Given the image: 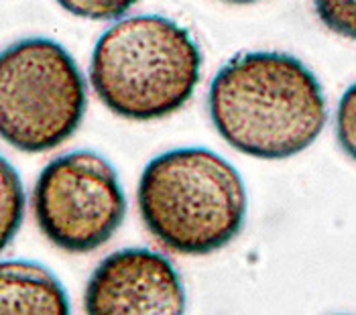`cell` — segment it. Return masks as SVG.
<instances>
[{
  "label": "cell",
  "instance_id": "9c48e42d",
  "mask_svg": "<svg viewBox=\"0 0 356 315\" xmlns=\"http://www.w3.org/2000/svg\"><path fill=\"white\" fill-rule=\"evenodd\" d=\"M320 23L338 37L356 41V0H312Z\"/></svg>",
  "mask_w": 356,
  "mask_h": 315
},
{
  "label": "cell",
  "instance_id": "5b68a950",
  "mask_svg": "<svg viewBox=\"0 0 356 315\" xmlns=\"http://www.w3.org/2000/svg\"><path fill=\"white\" fill-rule=\"evenodd\" d=\"M41 234L59 250L86 255L104 246L120 228L127 200L116 171L92 151L54 159L33 189Z\"/></svg>",
  "mask_w": 356,
  "mask_h": 315
},
{
  "label": "cell",
  "instance_id": "30bf717a",
  "mask_svg": "<svg viewBox=\"0 0 356 315\" xmlns=\"http://www.w3.org/2000/svg\"><path fill=\"white\" fill-rule=\"evenodd\" d=\"M74 17L88 21H112L131 10L138 0H55Z\"/></svg>",
  "mask_w": 356,
  "mask_h": 315
},
{
  "label": "cell",
  "instance_id": "52a82bcc",
  "mask_svg": "<svg viewBox=\"0 0 356 315\" xmlns=\"http://www.w3.org/2000/svg\"><path fill=\"white\" fill-rule=\"evenodd\" d=\"M0 314H70L67 293L41 264L0 263Z\"/></svg>",
  "mask_w": 356,
  "mask_h": 315
},
{
  "label": "cell",
  "instance_id": "7a4b0ae2",
  "mask_svg": "<svg viewBox=\"0 0 356 315\" xmlns=\"http://www.w3.org/2000/svg\"><path fill=\"white\" fill-rule=\"evenodd\" d=\"M145 228L167 250L204 257L230 244L247 218L238 171L208 149H173L143 171L137 189Z\"/></svg>",
  "mask_w": 356,
  "mask_h": 315
},
{
  "label": "cell",
  "instance_id": "7c38bea8",
  "mask_svg": "<svg viewBox=\"0 0 356 315\" xmlns=\"http://www.w3.org/2000/svg\"><path fill=\"white\" fill-rule=\"evenodd\" d=\"M222 2H228V4H252V2H259V0H222Z\"/></svg>",
  "mask_w": 356,
  "mask_h": 315
},
{
  "label": "cell",
  "instance_id": "8fae6325",
  "mask_svg": "<svg viewBox=\"0 0 356 315\" xmlns=\"http://www.w3.org/2000/svg\"><path fill=\"white\" fill-rule=\"evenodd\" d=\"M336 138L340 149L356 163V81L342 94L336 108Z\"/></svg>",
  "mask_w": 356,
  "mask_h": 315
},
{
  "label": "cell",
  "instance_id": "ba28073f",
  "mask_svg": "<svg viewBox=\"0 0 356 315\" xmlns=\"http://www.w3.org/2000/svg\"><path fill=\"white\" fill-rule=\"evenodd\" d=\"M25 218V189L15 167L0 157V252L17 236Z\"/></svg>",
  "mask_w": 356,
  "mask_h": 315
},
{
  "label": "cell",
  "instance_id": "3957f363",
  "mask_svg": "<svg viewBox=\"0 0 356 315\" xmlns=\"http://www.w3.org/2000/svg\"><path fill=\"white\" fill-rule=\"evenodd\" d=\"M202 76L193 37L171 19L138 15L122 19L98 39L90 81L100 102L120 118L149 122L177 112Z\"/></svg>",
  "mask_w": 356,
  "mask_h": 315
},
{
  "label": "cell",
  "instance_id": "8992f818",
  "mask_svg": "<svg viewBox=\"0 0 356 315\" xmlns=\"http://www.w3.org/2000/svg\"><path fill=\"white\" fill-rule=\"evenodd\" d=\"M83 309L100 314H181L186 291L173 264L147 248L112 252L92 273Z\"/></svg>",
  "mask_w": 356,
  "mask_h": 315
},
{
  "label": "cell",
  "instance_id": "6da1fadb",
  "mask_svg": "<svg viewBox=\"0 0 356 315\" xmlns=\"http://www.w3.org/2000/svg\"><path fill=\"white\" fill-rule=\"evenodd\" d=\"M210 118L238 153L296 157L322 134L328 108L318 78L293 55L238 53L220 67L208 92Z\"/></svg>",
  "mask_w": 356,
  "mask_h": 315
},
{
  "label": "cell",
  "instance_id": "277c9868",
  "mask_svg": "<svg viewBox=\"0 0 356 315\" xmlns=\"http://www.w3.org/2000/svg\"><path fill=\"white\" fill-rule=\"evenodd\" d=\"M88 94L59 43L23 39L0 53V138L21 153H47L80 129Z\"/></svg>",
  "mask_w": 356,
  "mask_h": 315
}]
</instances>
